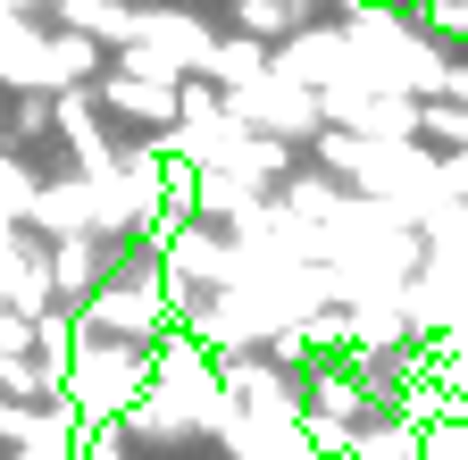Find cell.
Here are the masks:
<instances>
[{
    "instance_id": "obj_1",
    "label": "cell",
    "mask_w": 468,
    "mask_h": 460,
    "mask_svg": "<svg viewBox=\"0 0 468 460\" xmlns=\"http://www.w3.org/2000/svg\"><path fill=\"white\" fill-rule=\"evenodd\" d=\"M176 92L185 84H167V76H126V68L109 76V101L126 109V118H143V126H176Z\"/></svg>"
},
{
    "instance_id": "obj_2",
    "label": "cell",
    "mask_w": 468,
    "mask_h": 460,
    "mask_svg": "<svg viewBox=\"0 0 468 460\" xmlns=\"http://www.w3.org/2000/svg\"><path fill=\"white\" fill-rule=\"evenodd\" d=\"M42 9V0H0V17H34Z\"/></svg>"
}]
</instances>
